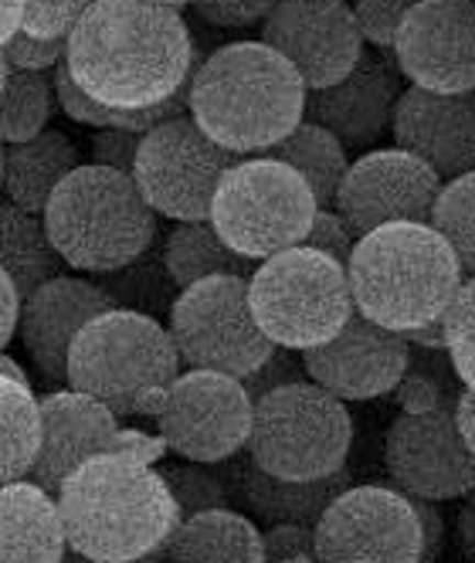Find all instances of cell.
<instances>
[{"label":"cell","instance_id":"obj_1","mask_svg":"<svg viewBox=\"0 0 475 563\" xmlns=\"http://www.w3.org/2000/svg\"><path fill=\"white\" fill-rule=\"evenodd\" d=\"M194 37L177 8L156 0H96L68 34L65 68L106 109L143 112L190 86Z\"/></svg>","mask_w":475,"mask_h":563},{"label":"cell","instance_id":"obj_2","mask_svg":"<svg viewBox=\"0 0 475 563\" xmlns=\"http://www.w3.org/2000/svg\"><path fill=\"white\" fill-rule=\"evenodd\" d=\"M68 543L96 563H140L161 553L180 527L164 472L133 452H102L58 489Z\"/></svg>","mask_w":475,"mask_h":563},{"label":"cell","instance_id":"obj_3","mask_svg":"<svg viewBox=\"0 0 475 563\" xmlns=\"http://www.w3.org/2000/svg\"><path fill=\"white\" fill-rule=\"evenodd\" d=\"M302 75L265 42H234L197 62L190 119L234 156H262L306 119Z\"/></svg>","mask_w":475,"mask_h":563},{"label":"cell","instance_id":"obj_4","mask_svg":"<svg viewBox=\"0 0 475 563\" xmlns=\"http://www.w3.org/2000/svg\"><path fill=\"white\" fill-rule=\"evenodd\" d=\"M356 312L371 323L411 333L442 319L465 286V268L431 224H384L356 241L350 258Z\"/></svg>","mask_w":475,"mask_h":563},{"label":"cell","instance_id":"obj_5","mask_svg":"<svg viewBox=\"0 0 475 563\" xmlns=\"http://www.w3.org/2000/svg\"><path fill=\"white\" fill-rule=\"evenodd\" d=\"M180 374L170 330L136 309H112L92 319L68 353V387L102 400L115 418L156 421Z\"/></svg>","mask_w":475,"mask_h":563},{"label":"cell","instance_id":"obj_6","mask_svg":"<svg viewBox=\"0 0 475 563\" xmlns=\"http://www.w3.org/2000/svg\"><path fill=\"white\" fill-rule=\"evenodd\" d=\"M42 218L65 265L82 275H112L140 262L156 238V211L133 174L102 164L68 174Z\"/></svg>","mask_w":475,"mask_h":563},{"label":"cell","instance_id":"obj_7","mask_svg":"<svg viewBox=\"0 0 475 563\" xmlns=\"http://www.w3.org/2000/svg\"><path fill=\"white\" fill-rule=\"evenodd\" d=\"M248 299L262 333L299 353L330 343L356 316L350 272L309 245L258 262Z\"/></svg>","mask_w":475,"mask_h":563},{"label":"cell","instance_id":"obj_8","mask_svg":"<svg viewBox=\"0 0 475 563\" xmlns=\"http://www.w3.org/2000/svg\"><path fill=\"white\" fill-rule=\"evenodd\" d=\"M316 214L320 200L312 187L289 164L262 153L238 159L221 177L211 224L238 255L265 262L306 245Z\"/></svg>","mask_w":475,"mask_h":563},{"label":"cell","instance_id":"obj_9","mask_svg":"<svg viewBox=\"0 0 475 563\" xmlns=\"http://www.w3.org/2000/svg\"><path fill=\"white\" fill-rule=\"evenodd\" d=\"M353 421L346 400L312 380H296L255 400L248 455L272 475L312 482L346 468Z\"/></svg>","mask_w":475,"mask_h":563},{"label":"cell","instance_id":"obj_10","mask_svg":"<svg viewBox=\"0 0 475 563\" xmlns=\"http://www.w3.org/2000/svg\"><path fill=\"white\" fill-rule=\"evenodd\" d=\"M167 330L184 371H218L245 380L275 350L252 312L248 278L242 275H211L180 289L167 312Z\"/></svg>","mask_w":475,"mask_h":563},{"label":"cell","instance_id":"obj_11","mask_svg":"<svg viewBox=\"0 0 475 563\" xmlns=\"http://www.w3.org/2000/svg\"><path fill=\"white\" fill-rule=\"evenodd\" d=\"M242 156L218 146L190 115L156 126L143 136L133 180L146 205L177 224L211 221L221 177Z\"/></svg>","mask_w":475,"mask_h":563},{"label":"cell","instance_id":"obj_12","mask_svg":"<svg viewBox=\"0 0 475 563\" xmlns=\"http://www.w3.org/2000/svg\"><path fill=\"white\" fill-rule=\"evenodd\" d=\"M255 400L245 380L218 371H184L167 390L156 431L184 462L221 465L248 449Z\"/></svg>","mask_w":475,"mask_h":563},{"label":"cell","instance_id":"obj_13","mask_svg":"<svg viewBox=\"0 0 475 563\" xmlns=\"http://www.w3.org/2000/svg\"><path fill=\"white\" fill-rule=\"evenodd\" d=\"M323 563H418L421 519L408 493L350 486L316 522Z\"/></svg>","mask_w":475,"mask_h":563},{"label":"cell","instance_id":"obj_14","mask_svg":"<svg viewBox=\"0 0 475 563\" xmlns=\"http://www.w3.org/2000/svg\"><path fill=\"white\" fill-rule=\"evenodd\" d=\"M384 465L415 499L449 503L475 489V452L459 428V400L428 415H398L384 438Z\"/></svg>","mask_w":475,"mask_h":563},{"label":"cell","instance_id":"obj_15","mask_svg":"<svg viewBox=\"0 0 475 563\" xmlns=\"http://www.w3.org/2000/svg\"><path fill=\"white\" fill-rule=\"evenodd\" d=\"M262 42L302 75L309 92L343 82L367 52L346 0H283L265 18Z\"/></svg>","mask_w":475,"mask_h":563},{"label":"cell","instance_id":"obj_16","mask_svg":"<svg viewBox=\"0 0 475 563\" xmlns=\"http://www.w3.org/2000/svg\"><path fill=\"white\" fill-rule=\"evenodd\" d=\"M442 187L445 180L421 156L401 146L371 150L350 164L333 208L364 238L384 224H431V211Z\"/></svg>","mask_w":475,"mask_h":563},{"label":"cell","instance_id":"obj_17","mask_svg":"<svg viewBox=\"0 0 475 563\" xmlns=\"http://www.w3.org/2000/svg\"><path fill=\"white\" fill-rule=\"evenodd\" d=\"M401 75L428 92L475 89V0H418L398 45Z\"/></svg>","mask_w":475,"mask_h":563},{"label":"cell","instance_id":"obj_18","mask_svg":"<svg viewBox=\"0 0 475 563\" xmlns=\"http://www.w3.org/2000/svg\"><path fill=\"white\" fill-rule=\"evenodd\" d=\"M306 374L340 400H374L394 394L411 371V343L405 333L384 330L356 312L323 346L306 350Z\"/></svg>","mask_w":475,"mask_h":563},{"label":"cell","instance_id":"obj_19","mask_svg":"<svg viewBox=\"0 0 475 563\" xmlns=\"http://www.w3.org/2000/svg\"><path fill=\"white\" fill-rule=\"evenodd\" d=\"M112 309H119V302L102 282H86L75 275H58L27 296L21 316V343L37 374L58 387H68V353L75 336L92 319Z\"/></svg>","mask_w":475,"mask_h":563},{"label":"cell","instance_id":"obj_20","mask_svg":"<svg viewBox=\"0 0 475 563\" xmlns=\"http://www.w3.org/2000/svg\"><path fill=\"white\" fill-rule=\"evenodd\" d=\"M401 96L398 58H384L374 48L364 52L343 82L306 96V123L330 130L346 150L374 146L394 126Z\"/></svg>","mask_w":475,"mask_h":563},{"label":"cell","instance_id":"obj_21","mask_svg":"<svg viewBox=\"0 0 475 563\" xmlns=\"http://www.w3.org/2000/svg\"><path fill=\"white\" fill-rule=\"evenodd\" d=\"M394 143L421 156L445 184L475 174V89L428 92L405 89L394 109Z\"/></svg>","mask_w":475,"mask_h":563},{"label":"cell","instance_id":"obj_22","mask_svg":"<svg viewBox=\"0 0 475 563\" xmlns=\"http://www.w3.org/2000/svg\"><path fill=\"white\" fill-rule=\"evenodd\" d=\"M42 415H45V445L37 455V465L31 472V482L58 496L62 482L96 455L119 452V418L102 405V400L58 387L42 397Z\"/></svg>","mask_w":475,"mask_h":563},{"label":"cell","instance_id":"obj_23","mask_svg":"<svg viewBox=\"0 0 475 563\" xmlns=\"http://www.w3.org/2000/svg\"><path fill=\"white\" fill-rule=\"evenodd\" d=\"M224 478L231 486V496L242 503L252 516L272 522H306L316 527L323 519V512L333 506L340 493L353 486V472L340 468L327 478H312V482H292L265 472L248 452L234 455L224 468Z\"/></svg>","mask_w":475,"mask_h":563},{"label":"cell","instance_id":"obj_24","mask_svg":"<svg viewBox=\"0 0 475 563\" xmlns=\"http://www.w3.org/2000/svg\"><path fill=\"white\" fill-rule=\"evenodd\" d=\"M68 530L58 496L37 482H8L0 493V563H62Z\"/></svg>","mask_w":475,"mask_h":563},{"label":"cell","instance_id":"obj_25","mask_svg":"<svg viewBox=\"0 0 475 563\" xmlns=\"http://www.w3.org/2000/svg\"><path fill=\"white\" fill-rule=\"evenodd\" d=\"M78 167V146L62 130H45L27 143H4V164H0V184L11 205L45 214L48 200Z\"/></svg>","mask_w":475,"mask_h":563},{"label":"cell","instance_id":"obj_26","mask_svg":"<svg viewBox=\"0 0 475 563\" xmlns=\"http://www.w3.org/2000/svg\"><path fill=\"white\" fill-rule=\"evenodd\" d=\"M156 560L167 563H258L265 560V537L238 509H208L180 527L161 547Z\"/></svg>","mask_w":475,"mask_h":563},{"label":"cell","instance_id":"obj_27","mask_svg":"<svg viewBox=\"0 0 475 563\" xmlns=\"http://www.w3.org/2000/svg\"><path fill=\"white\" fill-rule=\"evenodd\" d=\"M0 231H4V249H0L4 275L14 278V286L21 289L24 299L34 296L45 282L58 278L62 268H68L42 214H31L4 200V208H0Z\"/></svg>","mask_w":475,"mask_h":563},{"label":"cell","instance_id":"obj_28","mask_svg":"<svg viewBox=\"0 0 475 563\" xmlns=\"http://www.w3.org/2000/svg\"><path fill=\"white\" fill-rule=\"evenodd\" d=\"M164 262H167L170 278L177 282V289H187L194 282L211 278V275L252 278L258 268V262L238 255L211 221H184L170 228L164 241Z\"/></svg>","mask_w":475,"mask_h":563},{"label":"cell","instance_id":"obj_29","mask_svg":"<svg viewBox=\"0 0 475 563\" xmlns=\"http://www.w3.org/2000/svg\"><path fill=\"white\" fill-rule=\"evenodd\" d=\"M0 478L8 486L31 478L45 445V415L34 390L18 380H0Z\"/></svg>","mask_w":475,"mask_h":563},{"label":"cell","instance_id":"obj_30","mask_svg":"<svg viewBox=\"0 0 475 563\" xmlns=\"http://www.w3.org/2000/svg\"><path fill=\"white\" fill-rule=\"evenodd\" d=\"M265 156L289 164L312 187L320 208L336 205V194H340L343 177L350 170V159H346V146L330 130L306 123L302 119V123L283 143H275Z\"/></svg>","mask_w":475,"mask_h":563},{"label":"cell","instance_id":"obj_31","mask_svg":"<svg viewBox=\"0 0 475 563\" xmlns=\"http://www.w3.org/2000/svg\"><path fill=\"white\" fill-rule=\"evenodd\" d=\"M0 75H4V109H0L4 143H27L42 136L58 106L55 71L0 68Z\"/></svg>","mask_w":475,"mask_h":563},{"label":"cell","instance_id":"obj_32","mask_svg":"<svg viewBox=\"0 0 475 563\" xmlns=\"http://www.w3.org/2000/svg\"><path fill=\"white\" fill-rule=\"evenodd\" d=\"M106 282L102 286L112 292V299L119 302V309H136V312H146V316H156V312H170L180 289H177V282L170 278L167 272V262H164V252L156 262H150V252L126 265V268H119L112 275H102Z\"/></svg>","mask_w":475,"mask_h":563},{"label":"cell","instance_id":"obj_33","mask_svg":"<svg viewBox=\"0 0 475 563\" xmlns=\"http://www.w3.org/2000/svg\"><path fill=\"white\" fill-rule=\"evenodd\" d=\"M431 228L455 249L465 278L475 275V174L455 177L442 187L431 211Z\"/></svg>","mask_w":475,"mask_h":563},{"label":"cell","instance_id":"obj_34","mask_svg":"<svg viewBox=\"0 0 475 563\" xmlns=\"http://www.w3.org/2000/svg\"><path fill=\"white\" fill-rule=\"evenodd\" d=\"M161 472L177 499L180 519H190L208 509H231V503H234L224 472H211V465L174 462V465H161Z\"/></svg>","mask_w":475,"mask_h":563},{"label":"cell","instance_id":"obj_35","mask_svg":"<svg viewBox=\"0 0 475 563\" xmlns=\"http://www.w3.org/2000/svg\"><path fill=\"white\" fill-rule=\"evenodd\" d=\"M449 330V364L465 390L475 394V275L465 278L462 292L445 312Z\"/></svg>","mask_w":475,"mask_h":563},{"label":"cell","instance_id":"obj_36","mask_svg":"<svg viewBox=\"0 0 475 563\" xmlns=\"http://www.w3.org/2000/svg\"><path fill=\"white\" fill-rule=\"evenodd\" d=\"M415 4L418 0H356L353 14H356V24H361L364 42L374 45L377 52H394L398 34Z\"/></svg>","mask_w":475,"mask_h":563},{"label":"cell","instance_id":"obj_37","mask_svg":"<svg viewBox=\"0 0 475 563\" xmlns=\"http://www.w3.org/2000/svg\"><path fill=\"white\" fill-rule=\"evenodd\" d=\"M89 8H92V0H27L24 34L68 42V34L86 18Z\"/></svg>","mask_w":475,"mask_h":563},{"label":"cell","instance_id":"obj_38","mask_svg":"<svg viewBox=\"0 0 475 563\" xmlns=\"http://www.w3.org/2000/svg\"><path fill=\"white\" fill-rule=\"evenodd\" d=\"M356 241H361V234H356L346 224V218L336 208H320V214H316V221L309 228L306 245L316 249V252H323V255H330L343 268H350V258L356 252Z\"/></svg>","mask_w":475,"mask_h":563},{"label":"cell","instance_id":"obj_39","mask_svg":"<svg viewBox=\"0 0 475 563\" xmlns=\"http://www.w3.org/2000/svg\"><path fill=\"white\" fill-rule=\"evenodd\" d=\"M68 42H52V37H31L18 34L14 42L4 45V65L0 68H27V71H58L65 65Z\"/></svg>","mask_w":475,"mask_h":563},{"label":"cell","instance_id":"obj_40","mask_svg":"<svg viewBox=\"0 0 475 563\" xmlns=\"http://www.w3.org/2000/svg\"><path fill=\"white\" fill-rule=\"evenodd\" d=\"M296 380H309L302 353L289 346H275L265 364L252 377H245V390L252 394V400H262L265 394L279 390L286 384H296Z\"/></svg>","mask_w":475,"mask_h":563},{"label":"cell","instance_id":"obj_41","mask_svg":"<svg viewBox=\"0 0 475 563\" xmlns=\"http://www.w3.org/2000/svg\"><path fill=\"white\" fill-rule=\"evenodd\" d=\"M279 4L283 0H197L194 14L211 27H248L265 24Z\"/></svg>","mask_w":475,"mask_h":563},{"label":"cell","instance_id":"obj_42","mask_svg":"<svg viewBox=\"0 0 475 563\" xmlns=\"http://www.w3.org/2000/svg\"><path fill=\"white\" fill-rule=\"evenodd\" d=\"M143 136L146 133H133V130H96V136H92V164L133 174Z\"/></svg>","mask_w":475,"mask_h":563},{"label":"cell","instance_id":"obj_43","mask_svg":"<svg viewBox=\"0 0 475 563\" xmlns=\"http://www.w3.org/2000/svg\"><path fill=\"white\" fill-rule=\"evenodd\" d=\"M262 537L268 563H286L292 556H320L316 553V527H306V522H272Z\"/></svg>","mask_w":475,"mask_h":563},{"label":"cell","instance_id":"obj_44","mask_svg":"<svg viewBox=\"0 0 475 563\" xmlns=\"http://www.w3.org/2000/svg\"><path fill=\"white\" fill-rule=\"evenodd\" d=\"M394 400H398L401 415H428L434 408H442L449 397H445L439 377L421 374V371H408L405 380L394 387Z\"/></svg>","mask_w":475,"mask_h":563},{"label":"cell","instance_id":"obj_45","mask_svg":"<svg viewBox=\"0 0 475 563\" xmlns=\"http://www.w3.org/2000/svg\"><path fill=\"white\" fill-rule=\"evenodd\" d=\"M418 519H421V560L418 563H439L442 550H445V516H442V503L431 499H415Z\"/></svg>","mask_w":475,"mask_h":563},{"label":"cell","instance_id":"obj_46","mask_svg":"<svg viewBox=\"0 0 475 563\" xmlns=\"http://www.w3.org/2000/svg\"><path fill=\"white\" fill-rule=\"evenodd\" d=\"M0 302H4V319H0V343L11 346L21 333V316H24V296L14 286L11 275H0Z\"/></svg>","mask_w":475,"mask_h":563},{"label":"cell","instance_id":"obj_47","mask_svg":"<svg viewBox=\"0 0 475 563\" xmlns=\"http://www.w3.org/2000/svg\"><path fill=\"white\" fill-rule=\"evenodd\" d=\"M455 533H459V547L462 556H468L475 563V489L468 496H462L459 512H455Z\"/></svg>","mask_w":475,"mask_h":563},{"label":"cell","instance_id":"obj_48","mask_svg":"<svg viewBox=\"0 0 475 563\" xmlns=\"http://www.w3.org/2000/svg\"><path fill=\"white\" fill-rule=\"evenodd\" d=\"M24 14H27V0H0V45L14 42L24 31Z\"/></svg>","mask_w":475,"mask_h":563},{"label":"cell","instance_id":"obj_49","mask_svg":"<svg viewBox=\"0 0 475 563\" xmlns=\"http://www.w3.org/2000/svg\"><path fill=\"white\" fill-rule=\"evenodd\" d=\"M411 346H421V350H434V353H449V330H445V316L434 319V323L421 327V330H411L405 333Z\"/></svg>","mask_w":475,"mask_h":563},{"label":"cell","instance_id":"obj_50","mask_svg":"<svg viewBox=\"0 0 475 563\" xmlns=\"http://www.w3.org/2000/svg\"><path fill=\"white\" fill-rule=\"evenodd\" d=\"M459 428L468 441V449L475 452V394L472 390L459 394Z\"/></svg>","mask_w":475,"mask_h":563},{"label":"cell","instance_id":"obj_51","mask_svg":"<svg viewBox=\"0 0 475 563\" xmlns=\"http://www.w3.org/2000/svg\"><path fill=\"white\" fill-rule=\"evenodd\" d=\"M0 374H4V380H18V384H27L31 387V380H27V374H24V367L18 364L14 356H0Z\"/></svg>","mask_w":475,"mask_h":563},{"label":"cell","instance_id":"obj_52","mask_svg":"<svg viewBox=\"0 0 475 563\" xmlns=\"http://www.w3.org/2000/svg\"><path fill=\"white\" fill-rule=\"evenodd\" d=\"M156 4H167V8H184V4H197V0H156Z\"/></svg>","mask_w":475,"mask_h":563},{"label":"cell","instance_id":"obj_53","mask_svg":"<svg viewBox=\"0 0 475 563\" xmlns=\"http://www.w3.org/2000/svg\"><path fill=\"white\" fill-rule=\"evenodd\" d=\"M286 563H323L320 556H292V560H286Z\"/></svg>","mask_w":475,"mask_h":563},{"label":"cell","instance_id":"obj_54","mask_svg":"<svg viewBox=\"0 0 475 563\" xmlns=\"http://www.w3.org/2000/svg\"><path fill=\"white\" fill-rule=\"evenodd\" d=\"M140 563H167V560H156V556H150V560H140Z\"/></svg>","mask_w":475,"mask_h":563},{"label":"cell","instance_id":"obj_55","mask_svg":"<svg viewBox=\"0 0 475 563\" xmlns=\"http://www.w3.org/2000/svg\"><path fill=\"white\" fill-rule=\"evenodd\" d=\"M258 563H268V560H258Z\"/></svg>","mask_w":475,"mask_h":563},{"label":"cell","instance_id":"obj_56","mask_svg":"<svg viewBox=\"0 0 475 563\" xmlns=\"http://www.w3.org/2000/svg\"><path fill=\"white\" fill-rule=\"evenodd\" d=\"M92 4H96V0H92Z\"/></svg>","mask_w":475,"mask_h":563}]
</instances>
